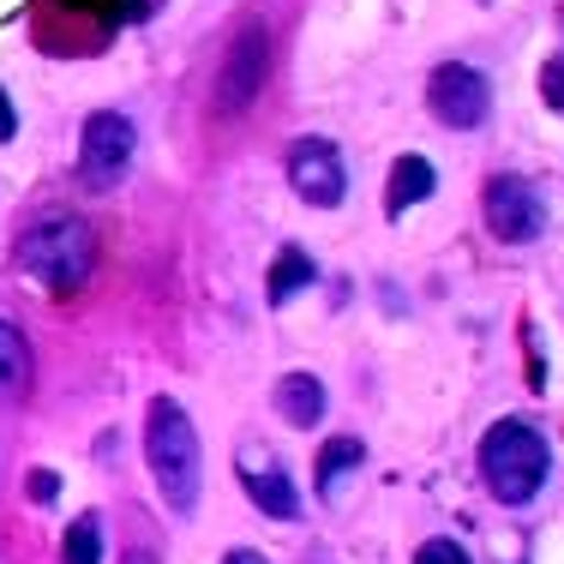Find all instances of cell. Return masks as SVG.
Wrapping results in <instances>:
<instances>
[{"mask_svg":"<svg viewBox=\"0 0 564 564\" xmlns=\"http://www.w3.org/2000/svg\"><path fill=\"white\" fill-rule=\"evenodd\" d=\"M144 456H151V480L163 492V505L174 517H193L198 505V480H205V463H198V433L186 421V409L174 397L151 402V426H144Z\"/></svg>","mask_w":564,"mask_h":564,"instance_id":"1","label":"cell"},{"mask_svg":"<svg viewBox=\"0 0 564 564\" xmlns=\"http://www.w3.org/2000/svg\"><path fill=\"white\" fill-rule=\"evenodd\" d=\"M546 468H553V451L529 421H499L480 438V480L499 505H529L546 487Z\"/></svg>","mask_w":564,"mask_h":564,"instance_id":"2","label":"cell"},{"mask_svg":"<svg viewBox=\"0 0 564 564\" xmlns=\"http://www.w3.org/2000/svg\"><path fill=\"white\" fill-rule=\"evenodd\" d=\"M19 264L43 282V289H78V282L97 271V235L78 217H43L36 228H24Z\"/></svg>","mask_w":564,"mask_h":564,"instance_id":"3","label":"cell"},{"mask_svg":"<svg viewBox=\"0 0 564 564\" xmlns=\"http://www.w3.org/2000/svg\"><path fill=\"white\" fill-rule=\"evenodd\" d=\"M132 144H139V132H132L127 115H115V109L90 115L85 139H78V181H85L90 193H109L132 163Z\"/></svg>","mask_w":564,"mask_h":564,"instance_id":"4","label":"cell"},{"mask_svg":"<svg viewBox=\"0 0 564 564\" xmlns=\"http://www.w3.org/2000/svg\"><path fill=\"white\" fill-rule=\"evenodd\" d=\"M480 210H487L492 240H505V247H529L546 228V198L534 193V181H522V174H492Z\"/></svg>","mask_w":564,"mask_h":564,"instance_id":"5","label":"cell"},{"mask_svg":"<svg viewBox=\"0 0 564 564\" xmlns=\"http://www.w3.org/2000/svg\"><path fill=\"white\" fill-rule=\"evenodd\" d=\"M264 73H271V36H264V24H240L235 48H228V61L217 73V115L247 109V102L264 90Z\"/></svg>","mask_w":564,"mask_h":564,"instance_id":"6","label":"cell"},{"mask_svg":"<svg viewBox=\"0 0 564 564\" xmlns=\"http://www.w3.org/2000/svg\"><path fill=\"white\" fill-rule=\"evenodd\" d=\"M426 102H433V115L445 120L451 132H468V127H480L492 109V85L475 73V66H463V61H451V66H438L433 73V85H426Z\"/></svg>","mask_w":564,"mask_h":564,"instance_id":"7","label":"cell"},{"mask_svg":"<svg viewBox=\"0 0 564 564\" xmlns=\"http://www.w3.org/2000/svg\"><path fill=\"white\" fill-rule=\"evenodd\" d=\"M289 181H294V193H301L306 205H318V210L343 205V193H348L343 156H337L330 139H294L289 144Z\"/></svg>","mask_w":564,"mask_h":564,"instance_id":"8","label":"cell"},{"mask_svg":"<svg viewBox=\"0 0 564 564\" xmlns=\"http://www.w3.org/2000/svg\"><path fill=\"white\" fill-rule=\"evenodd\" d=\"M240 487H247V499L264 510V517L276 522H294L301 517V492H294V480L282 475V468L271 463V456H240Z\"/></svg>","mask_w":564,"mask_h":564,"instance_id":"9","label":"cell"},{"mask_svg":"<svg viewBox=\"0 0 564 564\" xmlns=\"http://www.w3.org/2000/svg\"><path fill=\"white\" fill-rule=\"evenodd\" d=\"M433 186H438V174H433V163H426V156H397L391 186H384V217L414 210L421 198H433Z\"/></svg>","mask_w":564,"mask_h":564,"instance_id":"10","label":"cell"},{"mask_svg":"<svg viewBox=\"0 0 564 564\" xmlns=\"http://www.w3.org/2000/svg\"><path fill=\"white\" fill-rule=\"evenodd\" d=\"M276 414L289 426H318L325 421V384H318L313 372H289V379L276 384Z\"/></svg>","mask_w":564,"mask_h":564,"instance_id":"11","label":"cell"},{"mask_svg":"<svg viewBox=\"0 0 564 564\" xmlns=\"http://www.w3.org/2000/svg\"><path fill=\"white\" fill-rule=\"evenodd\" d=\"M24 391H31V343L19 325L0 318V402H19Z\"/></svg>","mask_w":564,"mask_h":564,"instance_id":"12","label":"cell"},{"mask_svg":"<svg viewBox=\"0 0 564 564\" xmlns=\"http://www.w3.org/2000/svg\"><path fill=\"white\" fill-rule=\"evenodd\" d=\"M360 463H367V445H360V438H330V445L318 451V463H313L318 492L330 499V492L343 487V475H348V468H360Z\"/></svg>","mask_w":564,"mask_h":564,"instance_id":"13","label":"cell"},{"mask_svg":"<svg viewBox=\"0 0 564 564\" xmlns=\"http://www.w3.org/2000/svg\"><path fill=\"white\" fill-rule=\"evenodd\" d=\"M306 282H313V259H306L301 247H282L276 264H271V282H264V294H271V306H282V301H294Z\"/></svg>","mask_w":564,"mask_h":564,"instance_id":"14","label":"cell"},{"mask_svg":"<svg viewBox=\"0 0 564 564\" xmlns=\"http://www.w3.org/2000/svg\"><path fill=\"white\" fill-rule=\"evenodd\" d=\"M61 564H102V522L97 517H78L61 534Z\"/></svg>","mask_w":564,"mask_h":564,"instance_id":"15","label":"cell"},{"mask_svg":"<svg viewBox=\"0 0 564 564\" xmlns=\"http://www.w3.org/2000/svg\"><path fill=\"white\" fill-rule=\"evenodd\" d=\"M414 564H468V553L456 541H421V553H414Z\"/></svg>","mask_w":564,"mask_h":564,"instance_id":"16","label":"cell"},{"mask_svg":"<svg viewBox=\"0 0 564 564\" xmlns=\"http://www.w3.org/2000/svg\"><path fill=\"white\" fill-rule=\"evenodd\" d=\"M55 492H61V475H48V468H36V475H31V499H36V505H48Z\"/></svg>","mask_w":564,"mask_h":564,"instance_id":"17","label":"cell"},{"mask_svg":"<svg viewBox=\"0 0 564 564\" xmlns=\"http://www.w3.org/2000/svg\"><path fill=\"white\" fill-rule=\"evenodd\" d=\"M558 73H564V66H558V55H553V61H546V73H541V90H546V109H558V102H564V97H558Z\"/></svg>","mask_w":564,"mask_h":564,"instance_id":"18","label":"cell"},{"mask_svg":"<svg viewBox=\"0 0 564 564\" xmlns=\"http://www.w3.org/2000/svg\"><path fill=\"white\" fill-rule=\"evenodd\" d=\"M12 132H19V127H12V102H7V90H0V144H7Z\"/></svg>","mask_w":564,"mask_h":564,"instance_id":"19","label":"cell"},{"mask_svg":"<svg viewBox=\"0 0 564 564\" xmlns=\"http://www.w3.org/2000/svg\"><path fill=\"white\" fill-rule=\"evenodd\" d=\"M223 564H271V558H264V553H247V546H235V553H228Z\"/></svg>","mask_w":564,"mask_h":564,"instance_id":"20","label":"cell"}]
</instances>
